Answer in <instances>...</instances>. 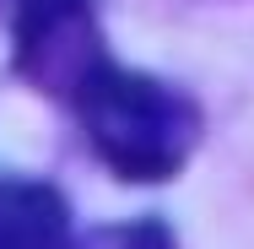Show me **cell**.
I'll return each mask as SVG.
<instances>
[{
    "instance_id": "obj_3",
    "label": "cell",
    "mask_w": 254,
    "mask_h": 249,
    "mask_svg": "<svg viewBox=\"0 0 254 249\" xmlns=\"http://www.w3.org/2000/svg\"><path fill=\"white\" fill-rule=\"evenodd\" d=\"M54 5H65V0H0V27H5V33H22L27 22L49 16Z\"/></svg>"
},
{
    "instance_id": "obj_1",
    "label": "cell",
    "mask_w": 254,
    "mask_h": 249,
    "mask_svg": "<svg viewBox=\"0 0 254 249\" xmlns=\"http://www.w3.org/2000/svg\"><path fill=\"white\" fill-rule=\"evenodd\" d=\"M70 103L81 114L92 152L130 184L173 179L200 141V108L184 92L141 71H119L114 60H103L70 92Z\"/></svg>"
},
{
    "instance_id": "obj_2",
    "label": "cell",
    "mask_w": 254,
    "mask_h": 249,
    "mask_svg": "<svg viewBox=\"0 0 254 249\" xmlns=\"http://www.w3.org/2000/svg\"><path fill=\"white\" fill-rule=\"evenodd\" d=\"M65 233V200L49 184L0 179V244H60Z\"/></svg>"
}]
</instances>
